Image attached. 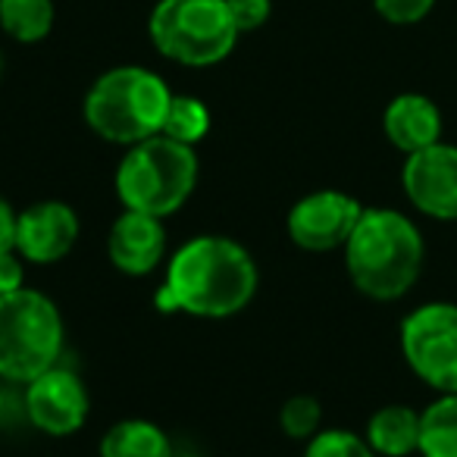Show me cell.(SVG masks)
Returning a JSON list of instances; mask_svg holds the SVG:
<instances>
[{
  "mask_svg": "<svg viewBox=\"0 0 457 457\" xmlns=\"http://www.w3.org/2000/svg\"><path fill=\"white\" fill-rule=\"evenodd\" d=\"M0 76H4V57H0Z\"/></svg>",
  "mask_w": 457,
  "mask_h": 457,
  "instance_id": "4316f807",
  "label": "cell"
},
{
  "mask_svg": "<svg viewBox=\"0 0 457 457\" xmlns=\"http://www.w3.org/2000/svg\"><path fill=\"white\" fill-rule=\"evenodd\" d=\"M172 91L145 66H116L97 76L85 95V122L97 138L132 147L163 132Z\"/></svg>",
  "mask_w": 457,
  "mask_h": 457,
  "instance_id": "3957f363",
  "label": "cell"
},
{
  "mask_svg": "<svg viewBox=\"0 0 457 457\" xmlns=\"http://www.w3.org/2000/svg\"><path fill=\"white\" fill-rule=\"evenodd\" d=\"M26 417L45 436H72L85 426L91 398L85 382L70 367H51L26 382Z\"/></svg>",
  "mask_w": 457,
  "mask_h": 457,
  "instance_id": "9c48e42d",
  "label": "cell"
},
{
  "mask_svg": "<svg viewBox=\"0 0 457 457\" xmlns=\"http://www.w3.org/2000/svg\"><path fill=\"white\" fill-rule=\"evenodd\" d=\"M304 457H379L363 436L351 429H320L307 442Z\"/></svg>",
  "mask_w": 457,
  "mask_h": 457,
  "instance_id": "ffe728a7",
  "label": "cell"
},
{
  "mask_svg": "<svg viewBox=\"0 0 457 457\" xmlns=\"http://www.w3.org/2000/svg\"><path fill=\"white\" fill-rule=\"evenodd\" d=\"M26 286V263L16 251H4L0 254V295L20 292Z\"/></svg>",
  "mask_w": 457,
  "mask_h": 457,
  "instance_id": "603a6c76",
  "label": "cell"
},
{
  "mask_svg": "<svg viewBox=\"0 0 457 457\" xmlns=\"http://www.w3.org/2000/svg\"><path fill=\"white\" fill-rule=\"evenodd\" d=\"M261 273L242 242L228 236H197L176 248L166 279L154 295L160 313L226 320L254 301Z\"/></svg>",
  "mask_w": 457,
  "mask_h": 457,
  "instance_id": "6da1fadb",
  "label": "cell"
},
{
  "mask_svg": "<svg viewBox=\"0 0 457 457\" xmlns=\"http://www.w3.org/2000/svg\"><path fill=\"white\" fill-rule=\"evenodd\" d=\"M54 0H0V29L20 45H38L51 35Z\"/></svg>",
  "mask_w": 457,
  "mask_h": 457,
  "instance_id": "e0dca14e",
  "label": "cell"
},
{
  "mask_svg": "<svg viewBox=\"0 0 457 457\" xmlns=\"http://www.w3.org/2000/svg\"><path fill=\"white\" fill-rule=\"evenodd\" d=\"M210 132V110L204 101L191 95H172L170 110H166V120H163V132L166 138L179 141V145H201Z\"/></svg>",
  "mask_w": 457,
  "mask_h": 457,
  "instance_id": "ac0fdd59",
  "label": "cell"
},
{
  "mask_svg": "<svg viewBox=\"0 0 457 457\" xmlns=\"http://www.w3.org/2000/svg\"><path fill=\"white\" fill-rule=\"evenodd\" d=\"M279 426L295 442H311L323 429V404L313 395H292L279 411Z\"/></svg>",
  "mask_w": 457,
  "mask_h": 457,
  "instance_id": "d6986e66",
  "label": "cell"
},
{
  "mask_svg": "<svg viewBox=\"0 0 457 457\" xmlns=\"http://www.w3.org/2000/svg\"><path fill=\"white\" fill-rule=\"evenodd\" d=\"M238 32H257L273 16V0H226Z\"/></svg>",
  "mask_w": 457,
  "mask_h": 457,
  "instance_id": "7402d4cb",
  "label": "cell"
},
{
  "mask_svg": "<svg viewBox=\"0 0 457 457\" xmlns=\"http://www.w3.org/2000/svg\"><path fill=\"white\" fill-rule=\"evenodd\" d=\"M401 354L436 395L457 392V304L429 301L401 320Z\"/></svg>",
  "mask_w": 457,
  "mask_h": 457,
  "instance_id": "52a82bcc",
  "label": "cell"
},
{
  "mask_svg": "<svg viewBox=\"0 0 457 457\" xmlns=\"http://www.w3.org/2000/svg\"><path fill=\"white\" fill-rule=\"evenodd\" d=\"M172 457H201V454H172Z\"/></svg>",
  "mask_w": 457,
  "mask_h": 457,
  "instance_id": "484cf974",
  "label": "cell"
},
{
  "mask_svg": "<svg viewBox=\"0 0 457 457\" xmlns=\"http://www.w3.org/2000/svg\"><path fill=\"white\" fill-rule=\"evenodd\" d=\"M363 204L354 195L338 188H323L304 195L286 216V232L301 251L326 254L345 248L363 216Z\"/></svg>",
  "mask_w": 457,
  "mask_h": 457,
  "instance_id": "ba28073f",
  "label": "cell"
},
{
  "mask_svg": "<svg viewBox=\"0 0 457 457\" xmlns=\"http://www.w3.org/2000/svg\"><path fill=\"white\" fill-rule=\"evenodd\" d=\"M107 257L126 276L154 273L166 257L163 220L138 210H122L107 232Z\"/></svg>",
  "mask_w": 457,
  "mask_h": 457,
  "instance_id": "7c38bea8",
  "label": "cell"
},
{
  "mask_svg": "<svg viewBox=\"0 0 457 457\" xmlns=\"http://www.w3.org/2000/svg\"><path fill=\"white\" fill-rule=\"evenodd\" d=\"M363 438L379 457L420 454V411L407 404H386L367 420Z\"/></svg>",
  "mask_w": 457,
  "mask_h": 457,
  "instance_id": "5bb4252c",
  "label": "cell"
},
{
  "mask_svg": "<svg viewBox=\"0 0 457 457\" xmlns=\"http://www.w3.org/2000/svg\"><path fill=\"white\" fill-rule=\"evenodd\" d=\"M63 317L45 292L22 286L0 295V379L26 386L63 354Z\"/></svg>",
  "mask_w": 457,
  "mask_h": 457,
  "instance_id": "5b68a950",
  "label": "cell"
},
{
  "mask_svg": "<svg viewBox=\"0 0 457 457\" xmlns=\"http://www.w3.org/2000/svg\"><path fill=\"white\" fill-rule=\"evenodd\" d=\"M0 411H4V386H0Z\"/></svg>",
  "mask_w": 457,
  "mask_h": 457,
  "instance_id": "d4e9b609",
  "label": "cell"
},
{
  "mask_svg": "<svg viewBox=\"0 0 457 457\" xmlns=\"http://www.w3.org/2000/svg\"><path fill=\"white\" fill-rule=\"evenodd\" d=\"M147 35L166 60L179 66H216L236 51L238 29L226 0H157Z\"/></svg>",
  "mask_w": 457,
  "mask_h": 457,
  "instance_id": "8992f818",
  "label": "cell"
},
{
  "mask_svg": "<svg viewBox=\"0 0 457 457\" xmlns=\"http://www.w3.org/2000/svg\"><path fill=\"white\" fill-rule=\"evenodd\" d=\"M373 7L392 26H417L432 13L436 0H373Z\"/></svg>",
  "mask_w": 457,
  "mask_h": 457,
  "instance_id": "44dd1931",
  "label": "cell"
},
{
  "mask_svg": "<svg viewBox=\"0 0 457 457\" xmlns=\"http://www.w3.org/2000/svg\"><path fill=\"white\" fill-rule=\"evenodd\" d=\"M401 185L413 210L438 222L457 220V147L438 145L407 154L401 166Z\"/></svg>",
  "mask_w": 457,
  "mask_h": 457,
  "instance_id": "30bf717a",
  "label": "cell"
},
{
  "mask_svg": "<svg viewBox=\"0 0 457 457\" xmlns=\"http://www.w3.org/2000/svg\"><path fill=\"white\" fill-rule=\"evenodd\" d=\"M420 454L457 457V392L436 395L420 411Z\"/></svg>",
  "mask_w": 457,
  "mask_h": 457,
  "instance_id": "2e32d148",
  "label": "cell"
},
{
  "mask_svg": "<svg viewBox=\"0 0 457 457\" xmlns=\"http://www.w3.org/2000/svg\"><path fill=\"white\" fill-rule=\"evenodd\" d=\"M345 270L361 295L398 301L417 286L426 242L417 222L392 207H367L345 245Z\"/></svg>",
  "mask_w": 457,
  "mask_h": 457,
  "instance_id": "7a4b0ae2",
  "label": "cell"
},
{
  "mask_svg": "<svg viewBox=\"0 0 457 457\" xmlns=\"http://www.w3.org/2000/svg\"><path fill=\"white\" fill-rule=\"evenodd\" d=\"M16 210L7 197L0 195V254L4 251H16Z\"/></svg>",
  "mask_w": 457,
  "mask_h": 457,
  "instance_id": "cb8c5ba5",
  "label": "cell"
},
{
  "mask_svg": "<svg viewBox=\"0 0 457 457\" xmlns=\"http://www.w3.org/2000/svg\"><path fill=\"white\" fill-rule=\"evenodd\" d=\"M82 222L66 201H38L16 216V254L29 263H57L76 248Z\"/></svg>",
  "mask_w": 457,
  "mask_h": 457,
  "instance_id": "8fae6325",
  "label": "cell"
},
{
  "mask_svg": "<svg viewBox=\"0 0 457 457\" xmlns=\"http://www.w3.org/2000/svg\"><path fill=\"white\" fill-rule=\"evenodd\" d=\"M382 132L401 154H417L442 141V110L426 95H398L382 113Z\"/></svg>",
  "mask_w": 457,
  "mask_h": 457,
  "instance_id": "4fadbf2b",
  "label": "cell"
},
{
  "mask_svg": "<svg viewBox=\"0 0 457 457\" xmlns=\"http://www.w3.org/2000/svg\"><path fill=\"white\" fill-rule=\"evenodd\" d=\"M172 442L151 420H120L101 438V457H172Z\"/></svg>",
  "mask_w": 457,
  "mask_h": 457,
  "instance_id": "9a60e30c",
  "label": "cell"
},
{
  "mask_svg": "<svg viewBox=\"0 0 457 457\" xmlns=\"http://www.w3.org/2000/svg\"><path fill=\"white\" fill-rule=\"evenodd\" d=\"M195 147L179 145L166 135H154L126 151L116 170V197L126 210L151 216H172L185 207L197 188Z\"/></svg>",
  "mask_w": 457,
  "mask_h": 457,
  "instance_id": "277c9868",
  "label": "cell"
}]
</instances>
